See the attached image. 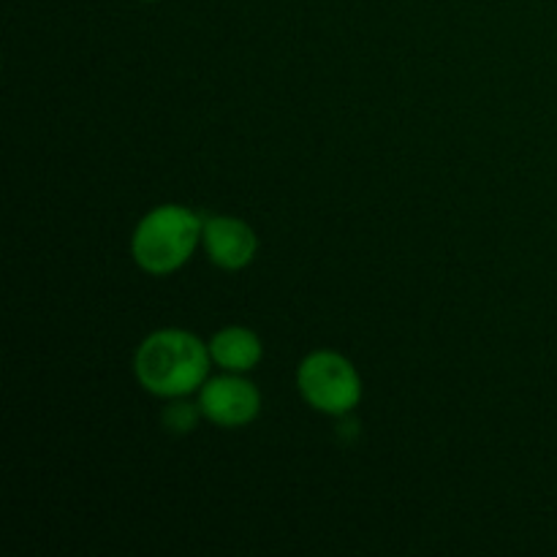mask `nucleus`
Segmentation results:
<instances>
[{"instance_id": "obj_1", "label": "nucleus", "mask_w": 557, "mask_h": 557, "mask_svg": "<svg viewBox=\"0 0 557 557\" xmlns=\"http://www.w3.org/2000/svg\"><path fill=\"white\" fill-rule=\"evenodd\" d=\"M210 343L180 326L150 332L134 354L139 386L161 400L190 397L210 379Z\"/></svg>"}, {"instance_id": "obj_2", "label": "nucleus", "mask_w": 557, "mask_h": 557, "mask_svg": "<svg viewBox=\"0 0 557 557\" xmlns=\"http://www.w3.org/2000/svg\"><path fill=\"white\" fill-rule=\"evenodd\" d=\"M205 218L185 205H158L131 234V259L141 272L166 277L183 270L201 245Z\"/></svg>"}, {"instance_id": "obj_3", "label": "nucleus", "mask_w": 557, "mask_h": 557, "mask_svg": "<svg viewBox=\"0 0 557 557\" xmlns=\"http://www.w3.org/2000/svg\"><path fill=\"white\" fill-rule=\"evenodd\" d=\"M299 397L324 417H351L362 403V375L348 357L330 348L310 351L297 368Z\"/></svg>"}, {"instance_id": "obj_4", "label": "nucleus", "mask_w": 557, "mask_h": 557, "mask_svg": "<svg viewBox=\"0 0 557 557\" xmlns=\"http://www.w3.org/2000/svg\"><path fill=\"white\" fill-rule=\"evenodd\" d=\"M196 403L201 417L223 430L248 428L261 413L259 386L245 373H226V370L205 381V386L196 392Z\"/></svg>"}, {"instance_id": "obj_5", "label": "nucleus", "mask_w": 557, "mask_h": 557, "mask_svg": "<svg viewBox=\"0 0 557 557\" xmlns=\"http://www.w3.org/2000/svg\"><path fill=\"white\" fill-rule=\"evenodd\" d=\"M201 248L207 259L223 272L248 270L259 253V237L253 226L237 215H210L205 218Z\"/></svg>"}, {"instance_id": "obj_6", "label": "nucleus", "mask_w": 557, "mask_h": 557, "mask_svg": "<svg viewBox=\"0 0 557 557\" xmlns=\"http://www.w3.org/2000/svg\"><path fill=\"white\" fill-rule=\"evenodd\" d=\"M210 357L212 364L226 373H245L259 368L261 357H264V343H261L259 332L250 326H223L210 337Z\"/></svg>"}, {"instance_id": "obj_7", "label": "nucleus", "mask_w": 557, "mask_h": 557, "mask_svg": "<svg viewBox=\"0 0 557 557\" xmlns=\"http://www.w3.org/2000/svg\"><path fill=\"white\" fill-rule=\"evenodd\" d=\"M201 419L205 417H201L199 403H190L188 397H174V400H169V406L163 408V413H161L163 428L174 435L194 433V430L199 428Z\"/></svg>"}, {"instance_id": "obj_8", "label": "nucleus", "mask_w": 557, "mask_h": 557, "mask_svg": "<svg viewBox=\"0 0 557 557\" xmlns=\"http://www.w3.org/2000/svg\"><path fill=\"white\" fill-rule=\"evenodd\" d=\"M141 3H158V0H141Z\"/></svg>"}]
</instances>
